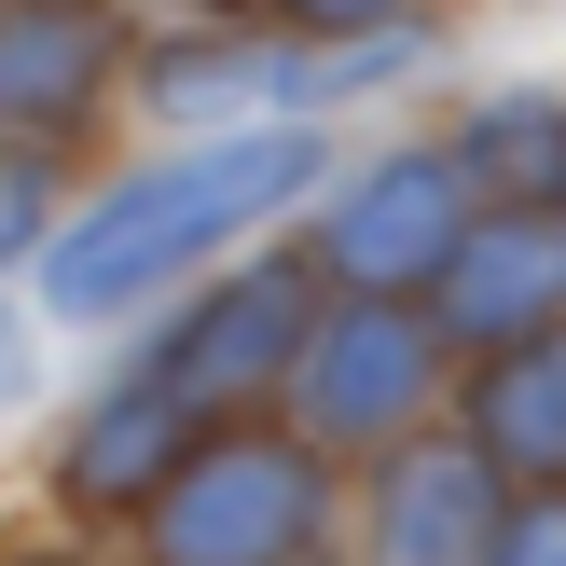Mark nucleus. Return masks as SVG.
Here are the masks:
<instances>
[{
  "label": "nucleus",
  "mask_w": 566,
  "mask_h": 566,
  "mask_svg": "<svg viewBox=\"0 0 566 566\" xmlns=\"http://www.w3.org/2000/svg\"><path fill=\"white\" fill-rule=\"evenodd\" d=\"M304 180H318V138H304V125L193 138V153H166V166H138V180H111L97 208L42 249V304H55V318H111V304H138V291H166V276H193L208 249H235L249 221L291 208Z\"/></svg>",
  "instance_id": "obj_1"
},
{
  "label": "nucleus",
  "mask_w": 566,
  "mask_h": 566,
  "mask_svg": "<svg viewBox=\"0 0 566 566\" xmlns=\"http://www.w3.org/2000/svg\"><path fill=\"white\" fill-rule=\"evenodd\" d=\"M497 525L512 512H497V470L470 442H415L374 484V566H484Z\"/></svg>",
  "instance_id": "obj_9"
},
{
  "label": "nucleus",
  "mask_w": 566,
  "mask_h": 566,
  "mask_svg": "<svg viewBox=\"0 0 566 566\" xmlns=\"http://www.w3.org/2000/svg\"><path fill=\"white\" fill-rule=\"evenodd\" d=\"M14 401H28V332L0 318V415H14Z\"/></svg>",
  "instance_id": "obj_16"
},
{
  "label": "nucleus",
  "mask_w": 566,
  "mask_h": 566,
  "mask_svg": "<svg viewBox=\"0 0 566 566\" xmlns=\"http://www.w3.org/2000/svg\"><path fill=\"white\" fill-rule=\"evenodd\" d=\"M470 180H497L512 208H566V111L553 97H484V125H470Z\"/></svg>",
  "instance_id": "obj_12"
},
{
  "label": "nucleus",
  "mask_w": 566,
  "mask_h": 566,
  "mask_svg": "<svg viewBox=\"0 0 566 566\" xmlns=\"http://www.w3.org/2000/svg\"><path fill=\"white\" fill-rule=\"evenodd\" d=\"M221 14H249V28H304V42H374V28H401L415 0H221Z\"/></svg>",
  "instance_id": "obj_13"
},
{
  "label": "nucleus",
  "mask_w": 566,
  "mask_h": 566,
  "mask_svg": "<svg viewBox=\"0 0 566 566\" xmlns=\"http://www.w3.org/2000/svg\"><path fill=\"white\" fill-rule=\"evenodd\" d=\"M457 235H470V166L457 153H387V166L346 180L318 263L359 276V291H429V276L457 263Z\"/></svg>",
  "instance_id": "obj_3"
},
{
  "label": "nucleus",
  "mask_w": 566,
  "mask_h": 566,
  "mask_svg": "<svg viewBox=\"0 0 566 566\" xmlns=\"http://www.w3.org/2000/svg\"><path fill=\"white\" fill-rule=\"evenodd\" d=\"M442 332H470V346H512V332H553L566 318V208H497L457 235V263L429 276Z\"/></svg>",
  "instance_id": "obj_6"
},
{
  "label": "nucleus",
  "mask_w": 566,
  "mask_h": 566,
  "mask_svg": "<svg viewBox=\"0 0 566 566\" xmlns=\"http://www.w3.org/2000/svg\"><path fill=\"white\" fill-rule=\"evenodd\" d=\"M111 70H125V14L111 0H0V138L83 125Z\"/></svg>",
  "instance_id": "obj_7"
},
{
  "label": "nucleus",
  "mask_w": 566,
  "mask_h": 566,
  "mask_svg": "<svg viewBox=\"0 0 566 566\" xmlns=\"http://www.w3.org/2000/svg\"><path fill=\"white\" fill-rule=\"evenodd\" d=\"M318 553V457L304 442H193L153 484V566H304Z\"/></svg>",
  "instance_id": "obj_2"
},
{
  "label": "nucleus",
  "mask_w": 566,
  "mask_h": 566,
  "mask_svg": "<svg viewBox=\"0 0 566 566\" xmlns=\"http://www.w3.org/2000/svg\"><path fill=\"white\" fill-rule=\"evenodd\" d=\"M42 208H55V166H42V153L14 138V153H0V263H14V249L42 235Z\"/></svg>",
  "instance_id": "obj_14"
},
{
  "label": "nucleus",
  "mask_w": 566,
  "mask_h": 566,
  "mask_svg": "<svg viewBox=\"0 0 566 566\" xmlns=\"http://www.w3.org/2000/svg\"><path fill=\"white\" fill-rule=\"evenodd\" d=\"M138 97L166 111V125H221V111H304L318 97V55H276V42H166L138 55Z\"/></svg>",
  "instance_id": "obj_11"
},
{
  "label": "nucleus",
  "mask_w": 566,
  "mask_h": 566,
  "mask_svg": "<svg viewBox=\"0 0 566 566\" xmlns=\"http://www.w3.org/2000/svg\"><path fill=\"white\" fill-rule=\"evenodd\" d=\"M193 442H208V401H193V387L153 359V374H125V387H111V401L70 429L55 497H70V512H153V484L193 457Z\"/></svg>",
  "instance_id": "obj_5"
},
{
  "label": "nucleus",
  "mask_w": 566,
  "mask_h": 566,
  "mask_svg": "<svg viewBox=\"0 0 566 566\" xmlns=\"http://www.w3.org/2000/svg\"><path fill=\"white\" fill-rule=\"evenodd\" d=\"M484 566H566V484H553L525 525H497V553H484Z\"/></svg>",
  "instance_id": "obj_15"
},
{
  "label": "nucleus",
  "mask_w": 566,
  "mask_h": 566,
  "mask_svg": "<svg viewBox=\"0 0 566 566\" xmlns=\"http://www.w3.org/2000/svg\"><path fill=\"white\" fill-rule=\"evenodd\" d=\"M304 332H318V291H304V263H249V276H221V291L193 304V332L166 346V374H180L193 401H235V387L304 374Z\"/></svg>",
  "instance_id": "obj_8"
},
{
  "label": "nucleus",
  "mask_w": 566,
  "mask_h": 566,
  "mask_svg": "<svg viewBox=\"0 0 566 566\" xmlns=\"http://www.w3.org/2000/svg\"><path fill=\"white\" fill-rule=\"evenodd\" d=\"M470 457L484 470H525V484H566V318L553 332H512L470 387Z\"/></svg>",
  "instance_id": "obj_10"
},
{
  "label": "nucleus",
  "mask_w": 566,
  "mask_h": 566,
  "mask_svg": "<svg viewBox=\"0 0 566 566\" xmlns=\"http://www.w3.org/2000/svg\"><path fill=\"white\" fill-rule=\"evenodd\" d=\"M429 359H442V332L415 318L401 291H374L359 318H332L318 346H304V442H401L415 401H429Z\"/></svg>",
  "instance_id": "obj_4"
}]
</instances>
